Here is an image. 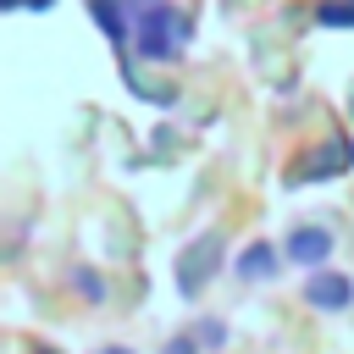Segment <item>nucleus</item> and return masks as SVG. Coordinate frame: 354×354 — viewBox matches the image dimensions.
Returning a JSON list of instances; mask_svg holds the SVG:
<instances>
[{"mask_svg": "<svg viewBox=\"0 0 354 354\" xmlns=\"http://www.w3.org/2000/svg\"><path fill=\"white\" fill-rule=\"evenodd\" d=\"M188 17L171 6V0H144V6H133V50H138V61H177L183 50H188Z\"/></svg>", "mask_w": 354, "mask_h": 354, "instance_id": "f257e3e1", "label": "nucleus"}, {"mask_svg": "<svg viewBox=\"0 0 354 354\" xmlns=\"http://www.w3.org/2000/svg\"><path fill=\"white\" fill-rule=\"evenodd\" d=\"M194 343H199V337H171V343H166V354H194Z\"/></svg>", "mask_w": 354, "mask_h": 354, "instance_id": "9b49d317", "label": "nucleus"}, {"mask_svg": "<svg viewBox=\"0 0 354 354\" xmlns=\"http://www.w3.org/2000/svg\"><path fill=\"white\" fill-rule=\"evenodd\" d=\"M0 6H6V11H17V6H28V0H0Z\"/></svg>", "mask_w": 354, "mask_h": 354, "instance_id": "ddd939ff", "label": "nucleus"}, {"mask_svg": "<svg viewBox=\"0 0 354 354\" xmlns=\"http://www.w3.org/2000/svg\"><path fill=\"white\" fill-rule=\"evenodd\" d=\"M72 288H77L83 299H105V282H100L94 271H77V277H72Z\"/></svg>", "mask_w": 354, "mask_h": 354, "instance_id": "9d476101", "label": "nucleus"}, {"mask_svg": "<svg viewBox=\"0 0 354 354\" xmlns=\"http://www.w3.org/2000/svg\"><path fill=\"white\" fill-rule=\"evenodd\" d=\"M39 354H55V348H39Z\"/></svg>", "mask_w": 354, "mask_h": 354, "instance_id": "4468645a", "label": "nucleus"}, {"mask_svg": "<svg viewBox=\"0 0 354 354\" xmlns=\"http://www.w3.org/2000/svg\"><path fill=\"white\" fill-rule=\"evenodd\" d=\"M100 354H133V348H122V343H105V348H100Z\"/></svg>", "mask_w": 354, "mask_h": 354, "instance_id": "f8f14e48", "label": "nucleus"}, {"mask_svg": "<svg viewBox=\"0 0 354 354\" xmlns=\"http://www.w3.org/2000/svg\"><path fill=\"white\" fill-rule=\"evenodd\" d=\"M194 337H199L205 348H221V343H227V326H221V321H199V326H194Z\"/></svg>", "mask_w": 354, "mask_h": 354, "instance_id": "1a4fd4ad", "label": "nucleus"}, {"mask_svg": "<svg viewBox=\"0 0 354 354\" xmlns=\"http://www.w3.org/2000/svg\"><path fill=\"white\" fill-rule=\"evenodd\" d=\"M315 22L321 28H354V0H321L315 6Z\"/></svg>", "mask_w": 354, "mask_h": 354, "instance_id": "6e6552de", "label": "nucleus"}, {"mask_svg": "<svg viewBox=\"0 0 354 354\" xmlns=\"http://www.w3.org/2000/svg\"><path fill=\"white\" fill-rule=\"evenodd\" d=\"M348 166H354V144H348V138H326L315 155H304V160L293 166V183H304V177H310V183H315V177H337V171H348Z\"/></svg>", "mask_w": 354, "mask_h": 354, "instance_id": "20e7f679", "label": "nucleus"}, {"mask_svg": "<svg viewBox=\"0 0 354 354\" xmlns=\"http://www.w3.org/2000/svg\"><path fill=\"white\" fill-rule=\"evenodd\" d=\"M88 17L105 28V39H111V44H122V39L133 33V6L122 11V0H88Z\"/></svg>", "mask_w": 354, "mask_h": 354, "instance_id": "0eeeda50", "label": "nucleus"}, {"mask_svg": "<svg viewBox=\"0 0 354 354\" xmlns=\"http://www.w3.org/2000/svg\"><path fill=\"white\" fill-rule=\"evenodd\" d=\"M221 249H227L221 232H199V238L177 254V293H183V299H199V293H205L210 271L221 266Z\"/></svg>", "mask_w": 354, "mask_h": 354, "instance_id": "f03ea898", "label": "nucleus"}, {"mask_svg": "<svg viewBox=\"0 0 354 354\" xmlns=\"http://www.w3.org/2000/svg\"><path fill=\"white\" fill-rule=\"evenodd\" d=\"M238 277H243V282H271V277H277V249H271L266 238L243 243V249H238Z\"/></svg>", "mask_w": 354, "mask_h": 354, "instance_id": "423d86ee", "label": "nucleus"}, {"mask_svg": "<svg viewBox=\"0 0 354 354\" xmlns=\"http://www.w3.org/2000/svg\"><path fill=\"white\" fill-rule=\"evenodd\" d=\"M304 299H310L315 310H348V304H354V277L315 266V271L304 277Z\"/></svg>", "mask_w": 354, "mask_h": 354, "instance_id": "7ed1b4c3", "label": "nucleus"}, {"mask_svg": "<svg viewBox=\"0 0 354 354\" xmlns=\"http://www.w3.org/2000/svg\"><path fill=\"white\" fill-rule=\"evenodd\" d=\"M326 254H332V232L326 227H293L288 232V260L293 266L315 271V266H326Z\"/></svg>", "mask_w": 354, "mask_h": 354, "instance_id": "39448f33", "label": "nucleus"}, {"mask_svg": "<svg viewBox=\"0 0 354 354\" xmlns=\"http://www.w3.org/2000/svg\"><path fill=\"white\" fill-rule=\"evenodd\" d=\"M138 6H144V0H138Z\"/></svg>", "mask_w": 354, "mask_h": 354, "instance_id": "2eb2a0df", "label": "nucleus"}]
</instances>
